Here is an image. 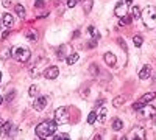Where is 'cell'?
Masks as SVG:
<instances>
[{"instance_id": "277c9868", "label": "cell", "mask_w": 156, "mask_h": 140, "mask_svg": "<svg viewBox=\"0 0 156 140\" xmlns=\"http://www.w3.org/2000/svg\"><path fill=\"white\" fill-rule=\"evenodd\" d=\"M30 56H31V53H30V50L28 48H23V47H17L16 50H14V58L19 61V62H28L30 61Z\"/></svg>"}, {"instance_id": "30bf717a", "label": "cell", "mask_w": 156, "mask_h": 140, "mask_svg": "<svg viewBox=\"0 0 156 140\" xmlns=\"http://www.w3.org/2000/svg\"><path fill=\"white\" fill-rule=\"evenodd\" d=\"M150 75H151V67L148 64H145L144 67L140 69V72H139V78L140 80H148Z\"/></svg>"}, {"instance_id": "7c38bea8", "label": "cell", "mask_w": 156, "mask_h": 140, "mask_svg": "<svg viewBox=\"0 0 156 140\" xmlns=\"http://www.w3.org/2000/svg\"><path fill=\"white\" fill-rule=\"evenodd\" d=\"M105 62H106L109 67H114V66H115V62H117L115 55H112L111 52H106V53H105Z\"/></svg>"}, {"instance_id": "60d3db41", "label": "cell", "mask_w": 156, "mask_h": 140, "mask_svg": "<svg viewBox=\"0 0 156 140\" xmlns=\"http://www.w3.org/2000/svg\"><path fill=\"white\" fill-rule=\"evenodd\" d=\"M2 103H3V97H2V95H0V104H2Z\"/></svg>"}, {"instance_id": "d6a6232c", "label": "cell", "mask_w": 156, "mask_h": 140, "mask_svg": "<svg viewBox=\"0 0 156 140\" xmlns=\"http://www.w3.org/2000/svg\"><path fill=\"white\" fill-rule=\"evenodd\" d=\"M89 72L92 73V75H97V73H98V69H97V66H95V64H92V66H90V69H89Z\"/></svg>"}, {"instance_id": "e0dca14e", "label": "cell", "mask_w": 156, "mask_h": 140, "mask_svg": "<svg viewBox=\"0 0 156 140\" xmlns=\"http://www.w3.org/2000/svg\"><path fill=\"white\" fill-rule=\"evenodd\" d=\"M106 114H108L106 108L100 106V109H98V112H97V120H100V121H105V118H106Z\"/></svg>"}, {"instance_id": "6da1fadb", "label": "cell", "mask_w": 156, "mask_h": 140, "mask_svg": "<svg viewBox=\"0 0 156 140\" xmlns=\"http://www.w3.org/2000/svg\"><path fill=\"white\" fill-rule=\"evenodd\" d=\"M34 132H36L37 137L47 138V137L53 135V134L56 132V123H55V121H42V123H39V125L36 126Z\"/></svg>"}, {"instance_id": "ffe728a7", "label": "cell", "mask_w": 156, "mask_h": 140, "mask_svg": "<svg viewBox=\"0 0 156 140\" xmlns=\"http://www.w3.org/2000/svg\"><path fill=\"white\" fill-rule=\"evenodd\" d=\"M140 16H142L140 8H139V6H133V8H131V17L137 20V19H140Z\"/></svg>"}, {"instance_id": "5b68a950", "label": "cell", "mask_w": 156, "mask_h": 140, "mask_svg": "<svg viewBox=\"0 0 156 140\" xmlns=\"http://www.w3.org/2000/svg\"><path fill=\"white\" fill-rule=\"evenodd\" d=\"M126 12H128V5H126L125 2H119V3L114 6V14L119 17V19L125 17V16H126Z\"/></svg>"}, {"instance_id": "5bb4252c", "label": "cell", "mask_w": 156, "mask_h": 140, "mask_svg": "<svg viewBox=\"0 0 156 140\" xmlns=\"http://www.w3.org/2000/svg\"><path fill=\"white\" fill-rule=\"evenodd\" d=\"M154 98H156V94H154V92H148V94H145V95H142L139 101H140L142 104H145V103H150V101L154 100Z\"/></svg>"}, {"instance_id": "d6986e66", "label": "cell", "mask_w": 156, "mask_h": 140, "mask_svg": "<svg viewBox=\"0 0 156 140\" xmlns=\"http://www.w3.org/2000/svg\"><path fill=\"white\" fill-rule=\"evenodd\" d=\"M122 128H123V121L120 118H114L112 120V129L114 131H120Z\"/></svg>"}, {"instance_id": "836d02e7", "label": "cell", "mask_w": 156, "mask_h": 140, "mask_svg": "<svg viewBox=\"0 0 156 140\" xmlns=\"http://www.w3.org/2000/svg\"><path fill=\"white\" fill-rule=\"evenodd\" d=\"M81 97H83V98H87V97H89V87H87V89H86V87L81 89Z\"/></svg>"}, {"instance_id": "4dcf8cb0", "label": "cell", "mask_w": 156, "mask_h": 140, "mask_svg": "<svg viewBox=\"0 0 156 140\" xmlns=\"http://www.w3.org/2000/svg\"><path fill=\"white\" fill-rule=\"evenodd\" d=\"M75 5H78V0H67V8H75Z\"/></svg>"}, {"instance_id": "7a4b0ae2", "label": "cell", "mask_w": 156, "mask_h": 140, "mask_svg": "<svg viewBox=\"0 0 156 140\" xmlns=\"http://www.w3.org/2000/svg\"><path fill=\"white\" fill-rule=\"evenodd\" d=\"M140 19L144 20L147 28H154L156 27V8L154 6H147L144 11H142Z\"/></svg>"}, {"instance_id": "2e32d148", "label": "cell", "mask_w": 156, "mask_h": 140, "mask_svg": "<svg viewBox=\"0 0 156 140\" xmlns=\"http://www.w3.org/2000/svg\"><path fill=\"white\" fill-rule=\"evenodd\" d=\"M78 59H80V55H78V53H73V52H72V53H70V55L67 56V59H66V61H67V64H69V66H73L75 62H78Z\"/></svg>"}, {"instance_id": "4fadbf2b", "label": "cell", "mask_w": 156, "mask_h": 140, "mask_svg": "<svg viewBox=\"0 0 156 140\" xmlns=\"http://www.w3.org/2000/svg\"><path fill=\"white\" fill-rule=\"evenodd\" d=\"M25 37H27L28 41H31V42H37V31L36 30H27L25 31Z\"/></svg>"}, {"instance_id": "3957f363", "label": "cell", "mask_w": 156, "mask_h": 140, "mask_svg": "<svg viewBox=\"0 0 156 140\" xmlns=\"http://www.w3.org/2000/svg\"><path fill=\"white\" fill-rule=\"evenodd\" d=\"M69 121V109L66 106H61L55 111V123L56 125H66Z\"/></svg>"}, {"instance_id": "484cf974", "label": "cell", "mask_w": 156, "mask_h": 140, "mask_svg": "<svg viewBox=\"0 0 156 140\" xmlns=\"http://www.w3.org/2000/svg\"><path fill=\"white\" fill-rule=\"evenodd\" d=\"M11 52H12L11 48H5L3 52H2V55H0V58H2L3 61H5V59H8V58H9V53H11Z\"/></svg>"}, {"instance_id": "f546056e", "label": "cell", "mask_w": 156, "mask_h": 140, "mask_svg": "<svg viewBox=\"0 0 156 140\" xmlns=\"http://www.w3.org/2000/svg\"><path fill=\"white\" fill-rule=\"evenodd\" d=\"M16 98V90H11L8 95H6V101H11V100H14Z\"/></svg>"}, {"instance_id": "f1b7e54d", "label": "cell", "mask_w": 156, "mask_h": 140, "mask_svg": "<svg viewBox=\"0 0 156 140\" xmlns=\"http://www.w3.org/2000/svg\"><path fill=\"white\" fill-rule=\"evenodd\" d=\"M129 22H131V16H128V14H126L125 17L120 19V25H128Z\"/></svg>"}, {"instance_id": "f35d334b", "label": "cell", "mask_w": 156, "mask_h": 140, "mask_svg": "<svg viewBox=\"0 0 156 140\" xmlns=\"http://www.w3.org/2000/svg\"><path fill=\"white\" fill-rule=\"evenodd\" d=\"M95 104H97V106H98V108H100V106H101V104H103V100H97V103H95Z\"/></svg>"}, {"instance_id": "7bdbcfd3", "label": "cell", "mask_w": 156, "mask_h": 140, "mask_svg": "<svg viewBox=\"0 0 156 140\" xmlns=\"http://www.w3.org/2000/svg\"><path fill=\"white\" fill-rule=\"evenodd\" d=\"M2 25H3V23H2V19H0V28H2Z\"/></svg>"}, {"instance_id": "8fae6325", "label": "cell", "mask_w": 156, "mask_h": 140, "mask_svg": "<svg viewBox=\"0 0 156 140\" xmlns=\"http://www.w3.org/2000/svg\"><path fill=\"white\" fill-rule=\"evenodd\" d=\"M144 129H142V126H137V128L133 129V132L128 135V138H144Z\"/></svg>"}, {"instance_id": "83f0119b", "label": "cell", "mask_w": 156, "mask_h": 140, "mask_svg": "<svg viewBox=\"0 0 156 140\" xmlns=\"http://www.w3.org/2000/svg\"><path fill=\"white\" fill-rule=\"evenodd\" d=\"M44 6H45V0H36V2H34V8L36 9H41Z\"/></svg>"}, {"instance_id": "1f68e13d", "label": "cell", "mask_w": 156, "mask_h": 140, "mask_svg": "<svg viewBox=\"0 0 156 140\" xmlns=\"http://www.w3.org/2000/svg\"><path fill=\"white\" fill-rule=\"evenodd\" d=\"M117 42H119V44H120V47H122V48L125 50V52H126V50H128V47H126V44H125V41L122 39V37H119V39H117Z\"/></svg>"}, {"instance_id": "d590c367", "label": "cell", "mask_w": 156, "mask_h": 140, "mask_svg": "<svg viewBox=\"0 0 156 140\" xmlns=\"http://www.w3.org/2000/svg\"><path fill=\"white\" fill-rule=\"evenodd\" d=\"M142 106H144V104H142V103H140V101H136V103H134V104H133V108H134V109H136V111H139V109H140V108H142Z\"/></svg>"}, {"instance_id": "52a82bcc", "label": "cell", "mask_w": 156, "mask_h": 140, "mask_svg": "<svg viewBox=\"0 0 156 140\" xmlns=\"http://www.w3.org/2000/svg\"><path fill=\"white\" fill-rule=\"evenodd\" d=\"M58 75H59V70H58L56 66H50V67H47L45 72H44V76H45L47 80H56Z\"/></svg>"}, {"instance_id": "8992f818", "label": "cell", "mask_w": 156, "mask_h": 140, "mask_svg": "<svg viewBox=\"0 0 156 140\" xmlns=\"http://www.w3.org/2000/svg\"><path fill=\"white\" fill-rule=\"evenodd\" d=\"M139 111H140V114H142V117H145V118H151L154 114H156V109H154L151 104H147V103L142 106Z\"/></svg>"}, {"instance_id": "ac0fdd59", "label": "cell", "mask_w": 156, "mask_h": 140, "mask_svg": "<svg viewBox=\"0 0 156 140\" xmlns=\"http://www.w3.org/2000/svg\"><path fill=\"white\" fill-rule=\"evenodd\" d=\"M14 9H16V14H17L20 19H25V8H23V5L17 3V5L14 6Z\"/></svg>"}, {"instance_id": "ba28073f", "label": "cell", "mask_w": 156, "mask_h": 140, "mask_svg": "<svg viewBox=\"0 0 156 140\" xmlns=\"http://www.w3.org/2000/svg\"><path fill=\"white\" fill-rule=\"evenodd\" d=\"M45 106H47V98L45 97H37L33 103L34 111H42V109H45Z\"/></svg>"}, {"instance_id": "8d00e7d4", "label": "cell", "mask_w": 156, "mask_h": 140, "mask_svg": "<svg viewBox=\"0 0 156 140\" xmlns=\"http://www.w3.org/2000/svg\"><path fill=\"white\" fill-rule=\"evenodd\" d=\"M3 6H5V8H9V6H12V5H11V0H3Z\"/></svg>"}, {"instance_id": "4316f807", "label": "cell", "mask_w": 156, "mask_h": 140, "mask_svg": "<svg viewBox=\"0 0 156 140\" xmlns=\"http://www.w3.org/2000/svg\"><path fill=\"white\" fill-rule=\"evenodd\" d=\"M87 33H89L90 36H94V37H98V33H97V30H95L94 25H90V27L87 28Z\"/></svg>"}, {"instance_id": "ab89813d", "label": "cell", "mask_w": 156, "mask_h": 140, "mask_svg": "<svg viewBox=\"0 0 156 140\" xmlns=\"http://www.w3.org/2000/svg\"><path fill=\"white\" fill-rule=\"evenodd\" d=\"M123 2H125L126 5H131V3H133V0H123Z\"/></svg>"}, {"instance_id": "9c48e42d", "label": "cell", "mask_w": 156, "mask_h": 140, "mask_svg": "<svg viewBox=\"0 0 156 140\" xmlns=\"http://www.w3.org/2000/svg\"><path fill=\"white\" fill-rule=\"evenodd\" d=\"M2 23L5 25L6 28L12 27V25H14V17H12V14H9V12H5V14L2 16Z\"/></svg>"}, {"instance_id": "e575fe53", "label": "cell", "mask_w": 156, "mask_h": 140, "mask_svg": "<svg viewBox=\"0 0 156 140\" xmlns=\"http://www.w3.org/2000/svg\"><path fill=\"white\" fill-rule=\"evenodd\" d=\"M53 138H55V140H61V138H69V134H59V135H55Z\"/></svg>"}, {"instance_id": "603a6c76", "label": "cell", "mask_w": 156, "mask_h": 140, "mask_svg": "<svg viewBox=\"0 0 156 140\" xmlns=\"http://www.w3.org/2000/svg\"><path fill=\"white\" fill-rule=\"evenodd\" d=\"M37 92H39V87L36 84H31L30 89H28V95L30 97H37Z\"/></svg>"}, {"instance_id": "cb8c5ba5", "label": "cell", "mask_w": 156, "mask_h": 140, "mask_svg": "<svg viewBox=\"0 0 156 140\" xmlns=\"http://www.w3.org/2000/svg\"><path fill=\"white\" fill-rule=\"evenodd\" d=\"M97 121V112H89V115H87V123L89 125H94Z\"/></svg>"}, {"instance_id": "9a60e30c", "label": "cell", "mask_w": 156, "mask_h": 140, "mask_svg": "<svg viewBox=\"0 0 156 140\" xmlns=\"http://www.w3.org/2000/svg\"><path fill=\"white\" fill-rule=\"evenodd\" d=\"M11 129H12V125L9 121H5V123L0 125V134H2V135H6Z\"/></svg>"}, {"instance_id": "74e56055", "label": "cell", "mask_w": 156, "mask_h": 140, "mask_svg": "<svg viewBox=\"0 0 156 140\" xmlns=\"http://www.w3.org/2000/svg\"><path fill=\"white\" fill-rule=\"evenodd\" d=\"M8 34H9V30H6V31L2 34V39H6V37H8Z\"/></svg>"}, {"instance_id": "d4e9b609", "label": "cell", "mask_w": 156, "mask_h": 140, "mask_svg": "<svg viewBox=\"0 0 156 140\" xmlns=\"http://www.w3.org/2000/svg\"><path fill=\"white\" fill-rule=\"evenodd\" d=\"M133 44H134V47H140L142 44H144V39H142V36H134L133 37Z\"/></svg>"}, {"instance_id": "44dd1931", "label": "cell", "mask_w": 156, "mask_h": 140, "mask_svg": "<svg viewBox=\"0 0 156 140\" xmlns=\"http://www.w3.org/2000/svg\"><path fill=\"white\" fill-rule=\"evenodd\" d=\"M83 9L86 14H89L90 9H92V0H83Z\"/></svg>"}, {"instance_id": "7402d4cb", "label": "cell", "mask_w": 156, "mask_h": 140, "mask_svg": "<svg viewBox=\"0 0 156 140\" xmlns=\"http://www.w3.org/2000/svg\"><path fill=\"white\" fill-rule=\"evenodd\" d=\"M123 103H125V97H117V98H114V100H112L114 108H120Z\"/></svg>"}, {"instance_id": "b9f144b4", "label": "cell", "mask_w": 156, "mask_h": 140, "mask_svg": "<svg viewBox=\"0 0 156 140\" xmlns=\"http://www.w3.org/2000/svg\"><path fill=\"white\" fill-rule=\"evenodd\" d=\"M0 83H2V72H0Z\"/></svg>"}]
</instances>
